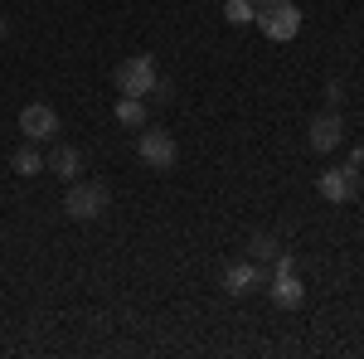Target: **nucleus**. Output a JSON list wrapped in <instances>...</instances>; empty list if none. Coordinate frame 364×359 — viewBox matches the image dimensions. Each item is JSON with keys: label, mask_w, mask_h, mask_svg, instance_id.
<instances>
[{"label": "nucleus", "mask_w": 364, "mask_h": 359, "mask_svg": "<svg viewBox=\"0 0 364 359\" xmlns=\"http://www.w3.org/2000/svg\"><path fill=\"white\" fill-rule=\"evenodd\" d=\"M316 190H321V199H326V204H350V199H355V190H360V175H355V166L321 170Z\"/></svg>", "instance_id": "obj_8"}, {"label": "nucleus", "mask_w": 364, "mask_h": 359, "mask_svg": "<svg viewBox=\"0 0 364 359\" xmlns=\"http://www.w3.org/2000/svg\"><path fill=\"white\" fill-rule=\"evenodd\" d=\"M175 136L170 132H146L141 127V136H136V161L146 170H175Z\"/></svg>", "instance_id": "obj_4"}, {"label": "nucleus", "mask_w": 364, "mask_h": 359, "mask_svg": "<svg viewBox=\"0 0 364 359\" xmlns=\"http://www.w3.org/2000/svg\"><path fill=\"white\" fill-rule=\"evenodd\" d=\"M10 166H15V175H25V180H34L39 170H49V161H44V156H39V146L29 141V146H20V151H15V161H10Z\"/></svg>", "instance_id": "obj_12"}, {"label": "nucleus", "mask_w": 364, "mask_h": 359, "mask_svg": "<svg viewBox=\"0 0 364 359\" xmlns=\"http://www.w3.org/2000/svg\"><path fill=\"white\" fill-rule=\"evenodd\" d=\"M252 25L262 29L272 44H291L301 34V5L296 0H267V5H257V20Z\"/></svg>", "instance_id": "obj_1"}, {"label": "nucleus", "mask_w": 364, "mask_h": 359, "mask_svg": "<svg viewBox=\"0 0 364 359\" xmlns=\"http://www.w3.org/2000/svg\"><path fill=\"white\" fill-rule=\"evenodd\" d=\"M252 5H267V0H252Z\"/></svg>", "instance_id": "obj_17"}, {"label": "nucleus", "mask_w": 364, "mask_h": 359, "mask_svg": "<svg viewBox=\"0 0 364 359\" xmlns=\"http://www.w3.org/2000/svg\"><path fill=\"white\" fill-rule=\"evenodd\" d=\"M0 39H5V20H0Z\"/></svg>", "instance_id": "obj_16"}, {"label": "nucleus", "mask_w": 364, "mask_h": 359, "mask_svg": "<svg viewBox=\"0 0 364 359\" xmlns=\"http://www.w3.org/2000/svg\"><path fill=\"white\" fill-rule=\"evenodd\" d=\"M112 112H117V122H122V127H132V132L146 127V97H127V92H122Z\"/></svg>", "instance_id": "obj_11"}, {"label": "nucleus", "mask_w": 364, "mask_h": 359, "mask_svg": "<svg viewBox=\"0 0 364 359\" xmlns=\"http://www.w3.org/2000/svg\"><path fill=\"white\" fill-rule=\"evenodd\" d=\"M262 291H267L282 311H296V306L306 301V282L296 277V267H272V277H267V286H262Z\"/></svg>", "instance_id": "obj_5"}, {"label": "nucleus", "mask_w": 364, "mask_h": 359, "mask_svg": "<svg viewBox=\"0 0 364 359\" xmlns=\"http://www.w3.org/2000/svg\"><path fill=\"white\" fill-rule=\"evenodd\" d=\"M20 136L25 141H54L58 136V112L49 107V102H29L25 112H20Z\"/></svg>", "instance_id": "obj_7"}, {"label": "nucleus", "mask_w": 364, "mask_h": 359, "mask_svg": "<svg viewBox=\"0 0 364 359\" xmlns=\"http://www.w3.org/2000/svg\"><path fill=\"white\" fill-rule=\"evenodd\" d=\"M224 20L228 25H252L257 20V5L252 0H224Z\"/></svg>", "instance_id": "obj_14"}, {"label": "nucleus", "mask_w": 364, "mask_h": 359, "mask_svg": "<svg viewBox=\"0 0 364 359\" xmlns=\"http://www.w3.org/2000/svg\"><path fill=\"white\" fill-rule=\"evenodd\" d=\"M156 78H161V73H156V58H151V54L122 58V63H117V73H112L117 92H127V97H151Z\"/></svg>", "instance_id": "obj_3"}, {"label": "nucleus", "mask_w": 364, "mask_h": 359, "mask_svg": "<svg viewBox=\"0 0 364 359\" xmlns=\"http://www.w3.org/2000/svg\"><path fill=\"white\" fill-rule=\"evenodd\" d=\"M49 170H54L58 180H78V170H83V156H78V146H58L54 156H49Z\"/></svg>", "instance_id": "obj_10"}, {"label": "nucleus", "mask_w": 364, "mask_h": 359, "mask_svg": "<svg viewBox=\"0 0 364 359\" xmlns=\"http://www.w3.org/2000/svg\"><path fill=\"white\" fill-rule=\"evenodd\" d=\"M112 204V194H107V185H97V180H73L68 185V194H63V214L73 223H92L102 219V209Z\"/></svg>", "instance_id": "obj_2"}, {"label": "nucleus", "mask_w": 364, "mask_h": 359, "mask_svg": "<svg viewBox=\"0 0 364 359\" xmlns=\"http://www.w3.org/2000/svg\"><path fill=\"white\" fill-rule=\"evenodd\" d=\"M248 252H252V262H262V267H267V262H277V238H272V233H252L248 238Z\"/></svg>", "instance_id": "obj_13"}, {"label": "nucleus", "mask_w": 364, "mask_h": 359, "mask_svg": "<svg viewBox=\"0 0 364 359\" xmlns=\"http://www.w3.org/2000/svg\"><path fill=\"white\" fill-rule=\"evenodd\" d=\"M267 267L262 262H228L224 267V291L228 296H252V291H262L267 286Z\"/></svg>", "instance_id": "obj_6"}, {"label": "nucleus", "mask_w": 364, "mask_h": 359, "mask_svg": "<svg viewBox=\"0 0 364 359\" xmlns=\"http://www.w3.org/2000/svg\"><path fill=\"white\" fill-rule=\"evenodd\" d=\"M151 97H156V102H170V83H166V78H156V87H151Z\"/></svg>", "instance_id": "obj_15"}, {"label": "nucleus", "mask_w": 364, "mask_h": 359, "mask_svg": "<svg viewBox=\"0 0 364 359\" xmlns=\"http://www.w3.org/2000/svg\"><path fill=\"white\" fill-rule=\"evenodd\" d=\"M340 141H345V122H340V112H321V117H311V127H306V146L311 151H336Z\"/></svg>", "instance_id": "obj_9"}]
</instances>
